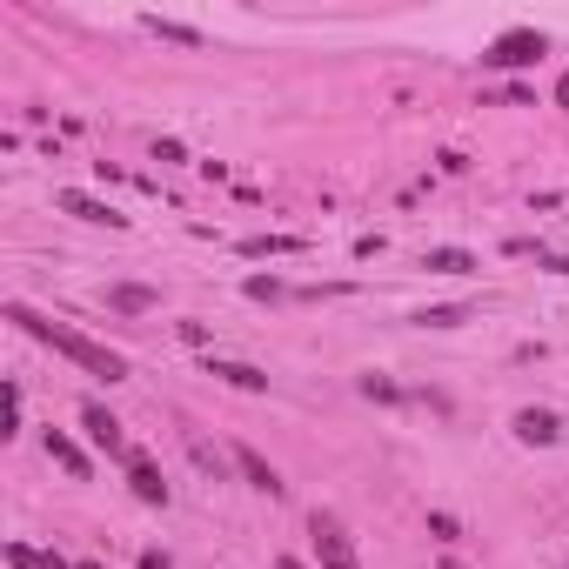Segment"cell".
<instances>
[{
  "mask_svg": "<svg viewBox=\"0 0 569 569\" xmlns=\"http://www.w3.org/2000/svg\"><path fill=\"white\" fill-rule=\"evenodd\" d=\"M7 322L14 329H27L34 342H47L54 355H67L81 375H101V382H128V355H114L108 342H94V335H81V329H61V322H41L27 302H7Z\"/></svg>",
  "mask_w": 569,
  "mask_h": 569,
  "instance_id": "1",
  "label": "cell"
},
{
  "mask_svg": "<svg viewBox=\"0 0 569 569\" xmlns=\"http://www.w3.org/2000/svg\"><path fill=\"white\" fill-rule=\"evenodd\" d=\"M308 536H315V563H322V569H362V556H355V536L335 523L329 509H315V516H308Z\"/></svg>",
  "mask_w": 569,
  "mask_h": 569,
  "instance_id": "2",
  "label": "cell"
},
{
  "mask_svg": "<svg viewBox=\"0 0 569 569\" xmlns=\"http://www.w3.org/2000/svg\"><path fill=\"white\" fill-rule=\"evenodd\" d=\"M543 54H549V41L536 27H509V34H496V41L482 47V67H536Z\"/></svg>",
  "mask_w": 569,
  "mask_h": 569,
  "instance_id": "3",
  "label": "cell"
},
{
  "mask_svg": "<svg viewBox=\"0 0 569 569\" xmlns=\"http://www.w3.org/2000/svg\"><path fill=\"white\" fill-rule=\"evenodd\" d=\"M81 429L94 436V449H108L114 462H128L134 449H128V436H121V422H114V409L108 402H81Z\"/></svg>",
  "mask_w": 569,
  "mask_h": 569,
  "instance_id": "4",
  "label": "cell"
},
{
  "mask_svg": "<svg viewBox=\"0 0 569 569\" xmlns=\"http://www.w3.org/2000/svg\"><path fill=\"white\" fill-rule=\"evenodd\" d=\"M121 469H128V489H134V496H141L148 509H168V482H161L154 456H141V449H134V456L121 462Z\"/></svg>",
  "mask_w": 569,
  "mask_h": 569,
  "instance_id": "5",
  "label": "cell"
},
{
  "mask_svg": "<svg viewBox=\"0 0 569 569\" xmlns=\"http://www.w3.org/2000/svg\"><path fill=\"white\" fill-rule=\"evenodd\" d=\"M61 215H74V221H108V228H128V215H114L108 201H94V195H81V188H61Z\"/></svg>",
  "mask_w": 569,
  "mask_h": 569,
  "instance_id": "6",
  "label": "cell"
},
{
  "mask_svg": "<svg viewBox=\"0 0 569 569\" xmlns=\"http://www.w3.org/2000/svg\"><path fill=\"white\" fill-rule=\"evenodd\" d=\"M208 375H215V382H228V389H248V395L268 389V375L255 369V362H221V355H208Z\"/></svg>",
  "mask_w": 569,
  "mask_h": 569,
  "instance_id": "7",
  "label": "cell"
},
{
  "mask_svg": "<svg viewBox=\"0 0 569 569\" xmlns=\"http://www.w3.org/2000/svg\"><path fill=\"white\" fill-rule=\"evenodd\" d=\"M563 436V422L549 416V409H516V442H529V449H543V442Z\"/></svg>",
  "mask_w": 569,
  "mask_h": 569,
  "instance_id": "8",
  "label": "cell"
},
{
  "mask_svg": "<svg viewBox=\"0 0 569 569\" xmlns=\"http://www.w3.org/2000/svg\"><path fill=\"white\" fill-rule=\"evenodd\" d=\"M235 469H241V476H248V482H255L262 496H282V476H275V462H268V456H255L248 442H241V449H235Z\"/></svg>",
  "mask_w": 569,
  "mask_h": 569,
  "instance_id": "9",
  "label": "cell"
},
{
  "mask_svg": "<svg viewBox=\"0 0 569 569\" xmlns=\"http://www.w3.org/2000/svg\"><path fill=\"white\" fill-rule=\"evenodd\" d=\"M241 255H248V262H268V255H308V241L302 235H248L241 241Z\"/></svg>",
  "mask_w": 569,
  "mask_h": 569,
  "instance_id": "10",
  "label": "cell"
},
{
  "mask_svg": "<svg viewBox=\"0 0 569 569\" xmlns=\"http://www.w3.org/2000/svg\"><path fill=\"white\" fill-rule=\"evenodd\" d=\"M47 456L61 462V469H67L74 482H88V456H81V442H67L61 429H47Z\"/></svg>",
  "mask_w": 569,
  "mask_h": 569,
  "instance_id": "11",
  "label": "cell"
},
{
  "mask_svg": "<svg viewBox=\"0 0 569 569\" xmlns=\"http://www.w3.org/2000/svg\"><path fill=\"white\" fill-rule=\"evenodd\" d=\"M422 268H429V275H469V268H482V262L469 255V248H429Z\"/></svg>",
  "mask_w": 569,
  "mask_h": 569,
  "instance_id": "12",
  "label": "cell"
},
{
  "mask_svg": "<svg viewBox=\"0 0 569 569\" xmlns=\"http://www.w3.org/2000/svg\"><path fill=\"white\" fill-rule=\"evenodd\" d=\"M416 322L422 329H462V322H469V302H436V308H422Z\"/></svg>",
  "mask_w": 569,
  "mask_h": 569,
  "instance_id": "13",
  "label": "cell"
},
{
  "mask_svg": "<svg viewBox=\"0 0 569 569\" xmlns=\"http://www.w3.org/2000/svg\"><path fill=\"white\" fill-rule=\"evenodd\" d=\"M108 308H121V315H148L154 308V288H108Z\"/></svg>",
  "mask_w": 569,
  "mask_h": 569,
  "instance_id": "14",
  "label": "cell"
},
{
  "mask_svg": "<svg viewBox=\"0 0 569 569\" xmlns=\"http://www.w3.org/2000/svg\"><path fill=\"white\" fill-rule=\"evenodd\" d=\"M141 27H148V34H161V41H175V47H201V34H195V27H181V21H161V14H148Z\"/></svg>",
  "mask_w": 569,
  "mask_h": 569,
  "instance_id": "15",
  "label": "cell"
},
{
  "mask_svg": "<svg viewBox=\"0 0 569 569\" xmlns=\"http://www.w3.org/2000/svg\"><path fill=\"white\" fill-rule=\"evenodd\" d=\"M288 288L275 282V275H248V302H282Z\"/></svg>",
  "mask_w": 569,
  "mask_h": 569,
  "instance_id": "16",
  "label": "cell"
},
{
  "mask_svg": "<svg viewBox=\"0 0 569 569\" xmlns=\"http://www.w3.org/2000/svg\"><path fill=\"white\" fill-rule=\"evenodd\" d=\"M362 395H369V402H402V389H395L389 375H362Z\"/></svg>",
  "mask_w": 569,
  "mask_h": 569,
  "instance_id": "17",
  "label": "cell"
},
{
  "mask_svg": "<svg viewBox=\"0 0 569 569\" xmlns=\"http://www.w3.org/2000/svg\"><path fill=\"white\" fill-rule=\"evenodd\" d=\"M21 409H27L21 382H7V429H0V436H21Z\"/></svg>",
  "mask_w": 569,
  "mask_h": 569,
  "instance_id": "18",
  "label": "cell"
},
{
  "mask_svg": "<svg viewBox=\"0 0 569 569\" xmlns=\"http://www.w3.org/2000/svg\"><path fill=\"white\" fill-rule=\"evenodd\" d=\"M429 536H436V543H456V536H462V523L449 516V509H436V516H429Z\"/></svg>",
  "mask_w": 569,
  "mask_h": 569,
  "instance_id": "19",
  "label": "cell"
},
{
  "mask_svg": "<svg viewBox=\"0 0 569 569\" xmlns=\"http://www.w3.org/2000/svg\"><path fill=\"white\" fill-rule=\"evenodd\" d=\"M188 456H195L201 469H215V482H221V456H215V449H208V442H201V436H188Z\"/></svg>",
  "mask_w": 569,
  "mask_h": 569,
  "instance_id": "20",
  "label": "cell"
},
{
  "mask_svg": "<svg viewBox=\"0 0 569 569\" xmlns=\"http://www.w3.org/2000/svg\"><path fill=\"white\" fill-rule=\"evenodd\" d=\"M154 161H161V168H175V161H188V148H181V141H154Z\"/></svg>",
  "mask_w": 569,
  "mask_h": 569,
  "instance_id": "21",
  "label": "cell"
},
{
  "mask_svg": "<svg viewBox=\"0 0 569 569\" xmlns=\"http://www.w3.org/2000/svg\"><path fill=\"white\" fill-rule=\"evenodd\" d=\"M141 569H175V563H168L161 549H148V556H141Z\"/></svg>",
  "mask_w": 569,
  "mask_h": 569,
  "instance_id": "22",
  "label": "cell"
},
{
  "mask_svg": "<svg viewBox=\"0 0 569 569\" xmlns=\"http://www.w3.org/2000/svg\"><path fill=\"white\" fill-rule=\"evenodd\" d=\"M543 268L549 275H569V255H543Z\"/></svg>",
  "mask_w": 569,
  "mask_h": 569,
  "instance_id": "23",
  "label": "cell"
},
{
  "mask_svg": "<svg viewBox=\"0 0 569 569\" xmlns=\"http://www.w3.org/2000/svg\"><path fill=\"white\" fill-rule=\"evenodd\" d=\"M556 108H569V74H563V81H556Z\"/></svg>",
  "mask_w": 569,
  "mask_h": 569,
  "instance_id": "24",
  "label": "cell"
},
{
  "mask_svg": "<svg viewBox=\"0 0 569 569\" xmlns=\"http://www.w3.org/2000/svg\"><path fill=\"white\" fill-rule=\"evenodd\" d=\"M442 569H462V563H456V556H442Z\"/></svg>",
  "mask_w": 569,
  "mask_h": 569,
  "instance_id": "25",
  "label": "cell"
},
{
  "mask_svg": "<svg viewBox=\"0 0 569 569\" xmlns=\"http://www.w3.org/2000/svg\"><path fill=\"white\" fill-rule=\"evenodd\" d=\"M74 569H101V563H74Z\"/></svg>",
  "mask_w": 569,
  "mask_h": 569,
  "instance_id": "26",
  "label": "cell"
}]
</instances>
